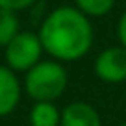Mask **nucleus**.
Listing matches in <instances>:
<instances>
[{
  "instance_id": "nucleus-1",
  "label": "nucleus",
  "mask_w": 126,
  "mask_h": 126,
  "mask_svg": "<svg viewBox=\"0 0 126 126\" xmlns=\"http://www.w3.org/2000/svg\"><path fill=\"white\" fill-rule=\"evenodd\" d=\"M43 50L56 61H78L93 47V26L74 6H59L47 15L39 30Z\"/></svg>"
},
{
  "instance_id": "nucleus-2",
  "label": "nucleus",
  "mask_w": 126,
  "mask_h": 126,
  "mask_svg": "<svg viewBox=\"0 0 126 126\" xmlns=\"http://www.w3.org/2000/svg\"><path fill=\"white\" fill-rule=\"evenodd\" d=\"M69 83V74L61 61L41 59L35 67H32L24 78V89L28 96L35 102H54L59 98Z\"/></svg>"
},
{
  "instance_id": "nucleus-3",
  "label": "nucleus",
  "mask_w": 126,
  "mask_h": 126,
  "mask_svg": "<svg viewBox=\"0 0 126 126\" xmlns=\"http://www.w3.org/2000/svg\"><path fill=\"white\" fill-rule=\"evenodd\" d=\"M43 45L37 33L19 32L6 47V63L15 72H28L41 61Z\"/></svg>"
},
{
  "instance_id": "nucleus-4",
  "label": "nucleus",
  "mask_w": 126,
  "mask_h": 126,
  "mask_svg": "<svg viewBox=\"0 0 126 126\" xmlns=\"http://www.w3.org/2000/svg\"><path fill=\"white\" fill-rule=\"evenodd\" d=\"M94 76L108 83H121L126 82V48L122 45L119 47H108L102 50L93 63Z\"/></svg>"
},
{
  "instance_id": "nucleus-5",
  "label": "nucleus",
  "mask_w": 126,
  "mask_h": 126,
  "mask_svg": "<svg viewBox=\"0 0 126 126\" xmlns=\"http://www.w3.org/2000/svg\"><path fill=\"white\" fill-rule=\"evenodd\" d=\"M20 100V82L15 71L0 65V117L9 115Z\"/></svg>"
},
{
  "instance_id": "nucleus-6",
  "label": "nucleus",
  "mask_w": 126,
  "mask_h": 126,
  "mask_svg": "<svg viewBox=\"0 0 126 126\" xmlns=\"http://www.w3.org/2000/svg\"><path fill=\"white\" fill-rule=\"evenodd\" d=\"M59 126H102V119L94 106L78 100L63 108Z\"/></svg>"
},
{
  "instance_id": "nucleus-7",
  "label": "nucleus",
  "mask_w": 126,
  "mask_h": 126,
  "mask_svg": "<svg viewBox=\"0 0 126 126\" xmlns=\"http://www.w3.org/2000/svg\"><path fill=\"white\" fill-rule=\"evenodd\" d=\"M61 111L54 102H35L30 111L32 126H59Z\"/></svg>"
},
{
  "instance_id": "nucleus-8",
  "label": "nucleus",
  "mask_w": 126,
  "mask_h": 126,
  "mask_svg": "<svg viewBox=\"0 0 126 126\" xmlns=\"http://www.w3.org/2000/svg\"><path fill=\"white\" fill-rule=\"evenodd\" d=\"M17 33H19V19L15 11L0 8V47L6 48Z\"/></svg>"
},
{
  "instance_id": "nucleus-9",
  "label": "nucleus",
  "mask_w": 126,
  "mask_h": 126,
  "mask_svg": "<svg viewBox=\"0 0 126 126\" xmlns=\"http://www.w3.org/2000/svg\"><path fill=\"white\" fill-rule=\"evenodd\" d=\"M74 4L87 17H104L113 9L115 0H74Z\"/></svg>"
},
{
  "instance_id": "nucleus-10",
  "label": "nucleus",
  "mask_w": 126,
  "mask_h": 126,
  "mask_svg": "<svg viewBox=\"0 0 126 126\" xmlns=\"http://www.w3.org/2000/svg\"><path fill=\"white\" fill-rule=\"evenodd\" d=\"M35 0H0V8L4 9H11V11H20V9H26L33 4Z\"/></svg>"
},
{
  "instance_id": "nucleus-11",
  "label": "nucleus",
  "mask_w": 126,
  "mask_h": 126,
  "mask_svg": "<svg viewBox=\"0 0 126 126\" xmlns=\"http://www.w3.org/2000/svg\"><path fill=\"white\" fill-rule=\"evenodd\" d=\"M117 33H119V41H121V45L126 48V11L122 13V15H121V19H119Z\"/></svg>"
},
{
  "instance_id": "nucleus-12",
  "label": "nucleus",
  "mask_w": 126,
  "mask_h": 126,
  "mask_svg": "<svg viewBox=\"0 0 126 126\" xmlns=\"http://www.w3.org/2000/svg\"><path fill=\"white\" fill-rule=\"evenodd\" d=\"M124 104H126V91H124Z\"/></svg>"
},
{
  "instance_id": "nucleus-13",
  "label": "nucleus",
  "mask_w": 126,
  "mask_h": 126,
  "mask_svg": "<svg viewBox=\"0 0 126 126\" xmlns=\"http://www.w3.org/2000/svg\"><path fill=\"white\" fill-rule=\"evenodd\" d=\"M121 126H126V122H122V124H121Z\"/></svg>"
}]
</instances>
